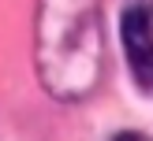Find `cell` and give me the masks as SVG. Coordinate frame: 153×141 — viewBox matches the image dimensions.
<instances>
[{
    "instance_id": "1",
    "label": "cell",
    "mask_w": 153,
    "mask_h": 141,
    "mask_svg": "<svg viewBox=\"0 0 153 141\" xmlns=\"http://www.w3.org/2000/svg\"><path fill=\"white\" fill-rule=\"evenodd\" d=\"M37 71L52 96L79 100L101 74L97 0H37Z\"/></svg>"
},
{
    "instance_id": "3",
    "label": "cell",
    "mask_w": 153,
    "mask_h": 141,
    "mask_svg": "<svg viewBox=\"0 0 153 141\" xmlns=\"http://www.w3.org/2000/svg\"><path fill=\"white\" fill-rule=\"evenodd\" d=\"M112 141H142V137H138V134H116Z\"/></svg>"
},
{
    "instance_id": "2",
    "label": "cell",
    "mask_w": 153,
    "mask_h": 141,
    "mask_svg": "<svg viewBox=\"0 0 153 141\" xmlns=\"http://www.w3.org/2000/svg\"><path fill=\"white\" fill-rule=\"evenodd\" d=\"M120 34H123V52L134 82L142 89H153V11L146 4L127 7L120 19Z\"/></svg>"
}]
</instances>
